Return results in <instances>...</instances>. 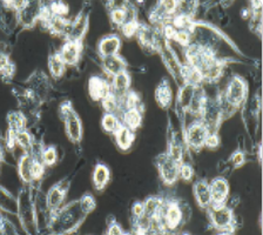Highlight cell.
I'll return each instance as SVG.
<instances>
[{
	"label": "cell",
	"instance_id": "obj_12",
	"mask_svg": "<svg viewBox=\"0 0 263 235\" xmlns=\"http://www.w3.org/2000/svg\"><path fill=\"white\" fill-rule=\"evenodd\" d=\"M194 195H195L196 203L199 204L200 207L208 208L209 206L212 205L211 192H209V184L205 183V181L200 180L194 185Z\"/></svg>",
	"mask_w": 263,
	"mask_h": 235
},
{
	"label": "cell",
	"instance_id": "obj_15",
	"mask_svg": "<svg viewBox=\"0 0 263 235\" xmlns=\"http://www.w3.org/2000/svg\"><path fill=\"white\" fill-rule=\"evenodd\" d=\"M87 27V19L84 14H80L72 25L68 27V40L80 41L84 37Z\"/></svg>",
	"mask_w": 263,
	"mask_h": 235
},
{
	"label": "cell",
	"instance_id": "obj_31",
	"mask_svg": "<svg viewBox=\"0 0 263 235\" xmlns=\"http://www.w3.org/2000/svg\"><path fill=\"white\" fill-rule=\"evenodd\" d=\"M179 175L183 180H191L193 176V168L187 164H182L179 167Z\"/></svg>",
	"mask_w": 263,
	"mask_h": 235
},
{
	"label": "cell",
	"instance_id": "obj_28",
	"mask_svg": "<svg viewBox=\"0 0 263 235\" xmlns=\"http://www.w3.org/2000/svg\"><path fill=\"white\" fill-rule=\"evenodd\" d=\"M57 158H58L57 151L53 147H49V148H47V150L44 151L43 160H44L45 165H48V166H51V165H53L57 161Z\"/></svg>",
	"mask_w": 263,
	"mask_h": 235
},
{
	"label": "cell",
	"instance_id": "obj_16",
	"mask_svg": "<svg viewBox=\"0 0 263 235\" xmlns=\"http://www.w3.org/2000/svg\"><path fill=\"white\" fill-rule=\"evenodd\" d=\"M102 65H104L105 71L113 77L117 76L118 73H120L122 71H126L125 61H123L122 58H120L119 56L104 58V60H102Z\"/></svg>",
	"mask_w": 263,
	"mask_h": 235
},
{
	"label": "cell",
	"instance_id": "obj_11",
	"mask_svg": "<svg viewBox=\"0 0 263 235\" xmlns=\"http://www.w3.org/2000/svg\"><path fill=\"white\" fill-rule=\"evenodd\" d=\"M130 84V77L126 71H122L118 73L117 76L113 77V82L110 88H112V93L119 98H122L128 93Z\"/></svg>",
	"mask_w": 263,
	"mask_h": 235
},
{
	"label": "cell",
	"instance_id": "obj_3",
	"mask_svg": "<svg viewBox=\"0 0 263 235\" xmlns=\"http://www.w3.org/2000/svg\"><path fill=\"white\" fill-rule=\"evenodd\" d=\"M246 93L247 88L245 81L238 77L233 78L226 89V101L233 107L240 106L245 100Z\"/></svg>",
	"mask_w": 263,
	"mask_h": 235
},
{
	"label": "cell",
	"instance_id": "obj_17",
	"mask_svg": "<svg viewBox=\"0 0 263 235\" xmlns=\"http://www.w3.org/2000/svg\"><path fill=\"white\" fill-rule=\"evenodd\" d=\"M47 26L54 34H64L68 31L69 25L64 16L52 14L47 18Z\"/></svg>",
	"mask_w": 263,
	"mask_h": 235
},
{
	"label": "cell",
	"instance_id": "obj_18",
	"mask_svg": "<svg viewBox=\"0 0 263 235\" xmlns=\"http://www.w3.org/2000/svg\"><path fill=\"white\" fill-rule=\"evenodd\" d=\"M115 140H117L118 146L120 147L121 150L126 151L132 146V142H133L134 140V135L132 133L130 130H128L125 126H122L121 129L115 133Z\"/></svg>",
	"mask_w": 263,
	"mask_h": 235
},
{
	"label": "cell",
	"instance_id": "obj_39",
	"mask_svg": "<svg viewBox=\"0 0 263 235\" xmlns=\"http://www.w3.org/2000/svg\"><path fill=\"white\" fill-rule=\"evenodd\" d=\"M0 159H2V148H0Z\"/></svg>",
	"mask_w": 263,
	"mask_h": 235
},
{
	"label": "cell",
	"instance_id": "obj_32",
	"mask_svg": "<svg viewBox=\"0 0 263 235\" xmlns=\"http://www.w3.org/2000/svg\"><path fill=\"white\" fill-rule=\"evenodd\" d=\"M44 174V166L36 160H33L32 165V178L33 179H40L41 175Z\"/></svg>",
	"mask_w": 263,
	"mask_h": 235
},
{
	"label": "cell",
	"instance_id": "obj_35",
	"mask_svg": "<svg viewBox=\"0 0 263 235\" xmlns=\"http://www.w3.org/2000/svg\"><path fill=\"white\" fill-rule=\"evenodd\" d=\"M122 228L118 224H112L107 229V235H123Z\"/></svg>",
	"mask_w": 263,
	"mask_h": 235
},
{
	"label": "cell",
	"instance_id": "obj_38",
	"mask_svg": "<svg viewBox=\"0 0 263 235\" xmlns=\"http://www.w3.org/2000/svg\"><path fill=\"white\" fill-rule=\"evenodd\" d=\"M219 235H230V233H221Z\"/></svg>",
	"mask_w": 263,
	"mask_h": 235
},
{
	"label": "cell",
	"instance_id": "obj_8",
	"mask_svg": "<svg viewBox=\"0 0 263 235\" xmlns=\"http://www.w3.org/2000/svg\"><path fill=\"white\" fill-rule=\"evenodd\" d=\"M81 44L80 41H72L68 40L66 43L61 51L59 52V56L63 61L65 63V65H76L78 61L80 59L81 56Z\"/></svg>",
	"mask_w": 263,
	"mask_h": 235
},
{
	"label": "cell",
	"instance_id": "obj_2",
	"mask_svg": "<svg viewBox=\"0 0 263 235\" xmlns=\"http://www.w3.org/2000/svg\"><path fill=\"white\" fill-rule=\"evenodd\" d=\"M208 215L212 225L222 233H230L235 226L232 209L224 205H211L208 207Z\"/></svg>",
	"mask_w": 263,
	"mask_h": 235
},
{
	"label": "cell",
	"instance_id": "obj_22",
	"mask_svg": "<svg viewBox=\"0 0 263 235\" xmlns=\"http://www.w3.org/2000/svg\"><path fill=\"white\" fill-rule=\"evenodd\" d=\"M33 160L28 155H24L19 161V174L24 181H31L32 178Z\"/></svg>",
	"mask_w": 263,
	"mask_h": 235
},
{
	"label": "cell",
	"instance_id": "obj_21",
	"mask_svg": "<svg viewBox=\"0 0 263 235\" xmlns=\"http://www.w3.org/2000/svg\"><path fill=\"white\" fill-rule=\"evenodd\" d=\"M48 66H49V71H51L52 76L54 78H60L65 72L66 65L63 61V59L60 58L59 53H57V55L49 58Z\"/></svg>",
	"mask_w": 263,
	"mask_h": 235
},
{
	"label": "cell",
	"instance_id": "obj_13",
	"mask_svg": "<svg viewBox=\"0 0 263 235\" xmlns=\"http://www.w3.org/2000/svg\"><path fill=\"white\" fill-rule=\"evenodd\" d=\"M66 194V188L55 186L53 187L51 191L48 192L47 195V206L49 211L53 213H57L61 208V205L64 203Z\"/></svg>",
	"mask_w": 263,
	"mask_h": 235
},
{
	"label": "cell",
	"instance_id": "obj_9",
	"mask_svg": "<svg viewBox=\"0 0 263 235\" xmlns=\"http://www.w3.org/2000/svg\"><path fill=\"white\" fill-rule=\"evenodd\" d=\"M112 93V88L106 80L100 77H92L89 79V94L94 100H104Z\"/></svg>",
	"mask_w": 263,
	"mask_h": 235
},
{
	"label": "cell",
	"instance_id": "obj_34",
	"mask_svg": "<svg viewBox=\"0 0 263 235\" xmlns=\"http://www.w3.org/2000/svg\"><path fill=\"white\" fill-rule=\"evenodd\" d=\"M205 146L209 148H214L219 145V138L216 137V134H208L207 140H205Z\"/></svg>",
	"mask_w": 263,
	"mask_h": 235
},
{
	"label": "cell",
	"instance_id": "obj_24",
	"mask_svg": "<svg viewBox=\"0 0 263 235\" xmlns=\"http://www.w3.org/2000/svg\"><path fill=\"white\" fill-rule=\"evenodd\" d=\"M156 100H158L159 105H161L162 107H167L168 105H171L172 102V92L171 88L168 85H160L158 89H156Z\"/></svg>",
	"mask_w": 263,
	"mask_h": 235
},
{
	"label": "cell",
	"instance_id": "obj_10",
	"mask_svg": "<svg viewBox=\"0 0 263 235\" xmlns=\"http://www.w3.org/2000/svg\"><path fill=\"white\" fill-rule=\"evenodd\" d=\"M121 46V40L117 35H108L102 39L99 44V53L102 58L118 56Z\"/></svg>",
	"mask_w": 263,
	"mask_h": 235
},
{
	"label": "cell",
	"instance_id": "obj_7",
	"mask_svg": "<svg viewBox=\"0 0 263 235\" xmlns=\"http://www.w3.org/2000/svg\"><path fill=\"white\" fill-rule=\"evenodd\" d=\"M209 192H211L212 205H224L227 200L229 186L223 178H216L209 184Z\"/></svg>",
	"mask_w": 263,
	"mask_h": 235
},
{
	"label": "cell",
	"instance_id": "obj_27",
	"mask_svg": "<svg viewBox=\"0 0 263 235\" xmlns=\"http://www.w3.org/2000/svg\"><path fill=\"white\" fill-rule=\"evenodd\" d=\"M139 24L135 22V20H129L122 25V34L129 38V37L134 35L135 33H138L139 31Z\"/></svg>",
	"mask_w": 263,
	"mask_h": 235
},
{
	"label": "cell",
	"instance_id": "obj_30",
	"mask_svg": "<svg viewBox=\"0 0 263 235\" xmlns=\"http://www.w3.org/2000/svg\"><path fill=\"white\" fill-rule=\"evenodd\" d=\"M51 13L52 14H55V15H60V16H64L65 14H67V5H65L63 3H54L52 4L51 6Z\"/></svg>",
	"mask_w": 263,
	"mask_h": 235
},
{
	"label": "cell",
	"instance_id": "obj_33",
	"mask_svg": "<svg viewBox=\"0 0 263 235\" xmlns=\"http://www.w3.org/2000/svg\"><path fill=\"white\" fill-rule=\"evenodd\" d=\"M11 65H10V59L6 55L0 52V72L2 73H8L10 72Z\"/></svg>",
	"mask_w": 263,
	"mask_h": 235
},
{
	"label": "cell",
	"instance_id": "obj_5",
	"mask_svg": "<svg viewBox=\"0 0 263 235\" xmlns=\"http://www.w3.org/2000/svg\"><path fill=\"white\" fill-rule=\"evenodd\" d=\"M159 171L164 183L167 185H172L178 180L179 164L171 159L168 154H163L159 160Z\"/></svg>",
	"mask_w": 263,
	"mask_h": 235
},
{
	"label": "cell",
	"instance_id": "obj_20",
	"mask_svg": "<svg viewBox=\"0 0 263 235\" xmlns=\"http://www.w3.org/2000/svg\"><path fill=\"white\" fill-rule=\"evenodd\" d=\"M102 127L106 132L109 133H117V132L122 127V122L120 119L117 117V114H110L106 113L102 118Z\"/></svg>",
	"mask_w": 263,
	"mask_h": 235
},
{
	"label": "cell",
	"instance_id": "obj_29",
	"mask_svg": "<svg viewBox=\"0 0 263 235\" xmlns=\"http://www.w3.org/2000/svg\"><path fill=\"white\" fill-rule=\"evenodd\" d=\"M79 203H80V206L82 207V209H84V212L86 214L92 212L94 207H96V201H94L93 197L89 196V195H86V196L82 197Z\"/></svg>",
	"mask_w": 263,
	"mask_h": 235
},
{
	"label": "cell",
	"instance_id": "obj_26",
	"mask_svg": "<svg viewBox=\"0 0 263 235\" xmlns=\"http://www.w3.org/2000/svg\"><path fill=\"white\" fill-rule=\"evenodd\" d=\"M12 133H13V132H12ZM12 137H13V141L16 143V145H19L22 148L30 147V145H31L30 134H28L27 132H25V131L16 132V133L12 134Z\"/></svg>",
	"mask_w": 263,
	"mask_h": 235
},
{
	"label": "cell",
	"instance_id": "obj_4",
	"mask_svg": "<svg viewBox=\"0 0 263 235\" xmlns=\"http://www.w3.org/2000/svg\"><path fill=\"white\" fill-rule=\"evenodd\" d=\"M209 134L208 126L204 122H193L186 132V141L192 148H200L204 146Z\"/></svg>",
	"mask_w": 263,
	"mask_h": 235
},
{
	"label": "cell",
	"instance_id": "obj_14",
	"mask_svg": "<svg viewBox=\"0 0 263 235\" xmlns=\"http://www.w3.org/2000/svg\"><path fill=\"white\" fill-rule=\"evenodd\" d=\"M142 121V115L138 107L135 109H126L122 117V126L127 127L132 132L139 129Z\"/></svg>",
	"mask_w": 263,
	"mask_h": 235
},
{
	"label": "cell",
	"instance_id": "obj_25",
	"mask_svg": "<svg viewBox=\"0 0 263 235\" xmlns=\"http://www.w3.org/2000/svg\"><path fill=\"white\" fill-rule=\"evenodd\" d=\"M8 125L11 127V132L16 133V132L23 131L25 126V118L20 113L13 112L8 115Z\"/></svg>",
	"mask_w": 263,
	"mask_h": 235
},
{
	"label": "cell",
	"instance_id": "obj_1",
	"mask_svg": "<svg viewBox=\"0 0 263 235\" xmlns=\"http://www.w3.org/2000/svg\"><path fill=\"white\" fill-rule=\"evenodd\" d=\"M85 215L86 213L80 206L79 201L73 203L57 212V218H54L55 226H58V229L61 232H69L80 224Z\"/></svg>",
	"mask_w": 263,
	"mask_h": 235
},
{
	"label": "cell",
	"instance_id": "obj_23",
	"mask_svg": "<svg viewBox=\"0 0 263 235\" xmlns=\"http://www.w3.org/2000/svg\"><path fill=\"white\" fill-rule=\"evenodd\" d=\"M102 105H104V109L106 110L107 113L115 114L119 110H120L122 100H120V98L115 96V94L110 93L108 97H106L104 100H102Z\"/></svg>",
	"mask_w": 263,
	"mask_h": 235
},
{
	"label": "cell",
	"instance_id": "obj_19",
	"mask_svg": "<svg viewBox=\"0 0 263 235\" xmlns=\"http://www.w3.org/2000/svg\"><path fill=\"white\" fill-rule=\"evenodd\" d=\"M109 180V171L104 165H98L94 170L93 183L97 189H102Z\"/></svg>",
	"mask_w": 263,
	"mask_h": 235
},
{
	"label": "cell",
	"instance_id": "obj_36",
	"mask_svg": "<svg viewBox=\"0 0 263 235\" xmlns=\"http://www.w3.org/2000/svg\"><path fill=\"white\" fill-rule=\"evenodd\" d=\"M232 161L234 164V166H241V165L245 162L243 153H241V152H237V153H235L232 156Z\"/></svg>",
	"mask_w": 263,
	"mask_h": 235
},
{
	"label": "cell",
	"instance_id": "obj_37",
	"mask_svg": "<svg viewBox=\"0 0 263 235\" xmlns=\"http://www.w3.org/2000/svg\"><path fill=\"white\" fill-rule=\"evenodd\" d=\"M143 212H145V209H143V204L142 203H137L133 206V215H134L135 219H137V218L142 216Z\"/></svg>",
	"mask_w": 263,
	"mask_h": 235
},
{
	"label": "cell",
	"instance_id": "obj_6",
	"mask_svg": "<svg viewBox=\"0 0 263 235\" xmlns=\"http://www.w3.org/2000/svg\"><path fill=\"white\" fill-rule=\"evenodd\" d=\"M64 119H65V127L66 132H67L68 137L71 138L73 141H79L81 138V122L77 114L73 112V110L69 106H64Z\"/></svg>",
	"mask_w": 263,
	"mask_h": 235
}]
</instances>
